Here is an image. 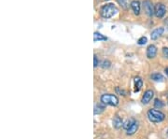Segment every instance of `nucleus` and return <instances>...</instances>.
Listing matches in <instances>:
<instances>
[{
	"label": "nucleus",
	"instance_id": "nucleus-14",
	"mask_svg": "<svg viewBox=\"0 0 168 139\" xmlns=\"http://www.w3.org/2000/svg\"><path fill=\"white\" fill-rule=\"evenodd\" d=\"M93 39H94V41H100V40H107V37H104L102 34H100L98 32H95L93 35Z\"/></svg>",
	"mask_w": 168,
	"mask_h": 139
},
{
	"label": "nucleus",
	"instance_id": "nucleus-9",
	"mask_svg": "<svg viewBox=\"0 0 168 139\" xmlns=\"http://www.w3.org/2000/svg\"><path fill=\"white\" fill-rule=\"evenodd\" d=\"M113 126L116 129H119L122 126H123V120H122L121 117H119V116H115L114 119H113Z\"/></svg>",
	"mask_w": 168,
	"mask_h": 139
},
{
	"label": "nucleus",
	"instance_id": "nucleus-25",
	"mask_svg": "<svg viewBox=\"0 0 168 139\" xmlns=\"http://www.w3.org/2000/svg\"><path fill=\"white\" fill-rule=\"evenodd\" d=\"M167 134H168V130H167Z\"/></svg>",
	"mask_w": 168,
	"mask_h": 139
},
{
	"label": "nucleus",
	"instance_id": "nucleus-16",
	"mask_svg": "<svg viewBox=\"0 0 168 139\" xmlns=\"http://www.w3.org/2000/svg\"><path fill=\"white\" fill-rule=\"evenodd\" d=\"M151 79H153L154 81H162L163 77L160 73H154V74L151 75Z\"/></svg>",
	"mask_w": 168,
	"mask_h": 139
},
{
	"label": "nucleus",
	"instance_id": "nucleus-1",
	"mask_svg": "<svg viewBox=\"0 0 168 139\" xmlns=\"http://www.w3.org/2000/svg\"><path fill=\"white\" fill-rule=\"evenodd\" d=\"M117 12H118V9L116 8V6L114 4H111V3L103 6L100 10L101 16L103 18H106V19L113 17Z\"/></svg>",
	"mask_w": 168,
	"mask_h": 139
},
{
	"label": "nucleus",
	"instance_id": "nucleus-15",
	"mask_svg": "<svg viewBox=\"0 0 168 139\" xmlns=\"http://www.w3.org/2000/svg\"><path fill=\"white\" fill-rule=\"evenodd\" d=\"M136 121L135 119H130V120H127L125 122V123H123V128L127 131L130 127H132V125Z\"/></svg>",
	"mask_w": 168,
	"mask_h": 139
},
{
	"label": "nucleus",
	"instance_id": "nucleus-24",
	"mask_svg": "<svg viewBox=\"0 0 168 139\" xmlns=\"http://www.w3.org/2000/svg\"><path fill=\"white\" fill-rule=\"evenodd\" d=\"M164 72H165V74H166L167 77H168V67H166V68L164 69Z\"/></svg>",
	"mask_w": 168,
	"mask_h": 139
},
{
	"label": "nucleus",
	"instance_id": "nucleus-22",
	"mask_svg": "<svg viewBox=\"0 0 168 139\" xmlns=\"http://www.w3.org/2000/svg\"><path fill=\"white\" fill-rule=\"evenodd\" d=\"M162 54L165 58L168 59V48L167 47H163L162 48Z\"/></svg>",
	"mask_w": 168,
	"mask_h": 139
},
{
	"label": "nucleus",
	"instance_id": "nucleus-10",
	"mask_svg": "<svg viewBox=\"0 0 168 139\" xmlns=\"http://www.w3.org/2000/svg\"><path fill=\"white\" fill-rule=\"evenodd\" d=\"M131 7L135 15H138L140 13V2L138 0H134V1L131 3Z\"/></svg>",
	"mask_w": 168,
	"mask_h": 139
},
{
	"label": "nucleus",
	"instance_id": "nucleus-7",
	"mask_svg": "<svg viewBox=\"0 0 168 139\" xmlns=\"http://www.w3.org/2000/svg\"><path fill=\"white\" fill-rule=\"evenodd\" d=\"M157 54V48L154 45H150L148 49H147V56L150 59H152L156 56Z\"/></svg>",
	"mask_w": 168,
	"mask_h": 139
},
{
	"label": "nucleus",
	"instance_id": "nucleus-17",
	"mask_svg": "<svg viewBox=\"0 0 168 139\" xmlns=\"http://www.w3.org/2000/svg\"><path fill=\"white\" fill-rule=\"evenodd\" d=\"M163 102L162 101V100H160V99H155V101H154V106L156 107V108H162V107H163Z\"/></svg>",
	"mask_w": 168,
	"mask_h": 139
},
{
	"label": "nucleus",
	"instance_id": "nucleus-6",
	"mask_svg": "<svg viewBox=\"0 0 168 139\" xmlns=\"http://www.w3.org/2000/svg\"><path fill=\"white\" fill-rule=\"evenodd\" d=\"M143 6H144V10H145L146 13L149 15V16H152L153 15V8H152V3L150 0H145V1L143 2Z\"/></svg>",
	"mask_w": 168,
	"mask_h": 139
},
{
	"label": "nucleus",
	"instance_id": "nucleus-19",
	"mask_svg": "<svg viewBox=\"0 0 168 139\" xmlns=\"http://www.w3.org/2000/svg\"><path fill=\"white\" fill-rule=\"evenodd\" d=\"M117 1L119 5L123 6V8H126L127 5H128V0H117Z\"/></svg>",
	"mask_w": 168,
	"mask_h": 139
},
{
	"label": "nucleus",
	"instance_id": "nucleus-18",
	"mask_svg": "<svg viewBox=\"0 0 168 139\" xmlns=\"http://www.w3.org/2000/svg\"><path fill=\"white\" fill-rule=\"evenodd\" d=\"M147 42H148V39H147L146 37H140V38L137 40V44H138V45H145Z\"/></svg>",
	"mask_w": 168,
	"mask_h": 139
},
{
	"label": "nucleus",
	"instance_id": "nucleus-3",
	"mask_svg": "<svg viewBox=\"0 0 168 139\" xmlns=\"http://www.w3.org/2000/svg\"><path fill=\"white\" fill-rule=\"evenodd\" d=\"M101 102L105 105H108L111 106H116L119 104V99L115 95L105 94L101 96Z\"/></svg>",
	"mask_w": 168,
	"mask_h": 139
},
{
	"label": "nucleus",
	"instance_id": "nucleus-20",
	"mask_svg": "<svg viewBox=\"0 0 168 139\" xmlns=\"http://www.w3.org/2000/svg\"><path fill=\"white\" fill-rule=\"evenodd\" d=\"M116 91L118 92V94H119V95H126V91H123V90H121V89H119V87H117L116 88Z\"/></svg>",
	"mask_w": 168,
	"mask_h": 139
},
{
	"label": "nucleus",
	"instance_id": "nucleus-2",
	"mask_svg": "<svg viewBox=\"0 0 168 139\" xmlns=\"http://www.w3.org/2000/svg\"><path fill=\"white\" fill-rule=\"evenodd\" d=\"M148 118L149 120L153 122V123H159L161 122H162L165 118V115L160 111V110H157V109H150L148 111Z\"/></svg>",
	"mask_w": 168,
	"mask_h": 139
},
{
	"label": "nucleus",
	"instance_id": "nucleus-5",
	"mask_svg": "<svg viewBox=\"0 0 168 139\" xmlns=\"http://www.w3.org/2000/svg\"><path fill=\"white\" fill-rule=\"evenodd\" d=\"M153 95H154V92H153L152 90H147L145 91V94H144L143 97H142V100H141L142 104L148 105L151 101V99L153 98Z\"/></svg>",
	"mask_w": 168,
	"mask_h": 139
},
{
	"label": "nucleus",
	"instance_id": "nucleus-12",
	"mask_svg": "<svg viewBox=\"0 0 168 139\" xmlns=\"http://www.w3.org/2000/svg\"><path fill=\"white\" fill-rule=\"evenodd\" d=\"M105 109H106V105L103 104L102 102L98 103V104L95 105V106H94V114H96V115L97 114H101Z\"/></svg>",
	"mask_w": 168,
	"mask_h": 139
},
{
	"label": "nucleus",
	"instance_id": "nucleus-13",
	"mask_svg": "<svg viewBox=\"0 0 168 139\" xmlns=\"http://www.w3.org/2000/svg\"><path fill=\"white\" fill-rule=\"evenodd\" d=\"M137 129H138V122L136 121V122L132 125V127H130V128L126 131V133H127L128 135H133V134L137 131Z\"/></svg>",
	"mask_w": 168,
	"mask_h": 139
},
{
	"label": "nucleus",
	"instance_id": "nucleus-21",
	"mask_svg": "<svg viewBox=\"0 0 168 139\" xmlns=\"http://www.w3.org/2000/svg\"><path fill=\"white\" fill-rule=\"evenodd\" d=\"M109 66H110V62H109V61L105 60V61L102 63V67H103V68L106 69V68H108Z\"/></svg>",
	"mask_w": 168,
	"mask_h": 139
},
{
	"label": "nucleus",
	"instance_id": "nucleus-23",
	"mask_svg": "<svg viewBox=\"0 0 168 139\" xmlns=\"http://www.w3.org/2000/svg\"><path fill=\"white\" fill-rule=\"evenodd\" d=\"M93 60H94V67H96V66H98V64H99V61H98V58H97V56L96 55H94V57H93Z\"/></svg>",
	"mask_w": 168,
	"mask_h": 139
},
{
	"label": "nucleus",
	"instance_id": "nucleus-4",
	"mask_svg": "<svg viewBox=\"0 0 168 139\" xmlns=\"http://www.w3.org/2000/svg\"><path fill=\"white\" fill-rule=\"evenodd\" d=\"M166 12V8L165 6L162 4V3H158L156 6H155V9H154V13L156 15V17L158 18H162L164 16Z\"/></svg>",
	"mask_w": 168,
	"mask_h": 139
},
{
	"label": "nucleus",
	"instance_id": "nucleus-11",
	"mask_svg": "<svg viewBox=\"0 0 168 139\" xmlns=\"http://www.w3.org/2000/svg\"><path fill=\"white\" fill-rule=\"evenodd\" d=\"M142 86H143V80L141 79V78L136 77V78L135 79V90H134L135 92L139 91L141 90Z\"/></svg>",
	"mask_w": 168,
	"mask_h": 139
},
{
	"label": "nucleus",
	"instance_id": "nucleus-26",
	"mask_svg": "<svg viewBox=\"0 0 168 139\" xmlns=\"http://www.w3.org/2000/svg\"></svg>",
	"mask_w": 168,
	"mask_h": 139
},
{
	"label": "nucleus",
	"instance_id": "nucleus-8",
	"mask_svg": "<svg viewBox=\"0 0 168 139\" xmlns=\"http://www.w3.org/2000/svg\"><path fill=\"white\" fill-rule=\"evenodd\" d=\"M163 31H164V29H163L162 27L156 28L155 30H153V31L151 32V35H150L151 39L155 40V39H157V38H159V37L163 34Z\"/></svg>",
	"mask_w": 168,
	"mask_h": 139
}]
</instances>
